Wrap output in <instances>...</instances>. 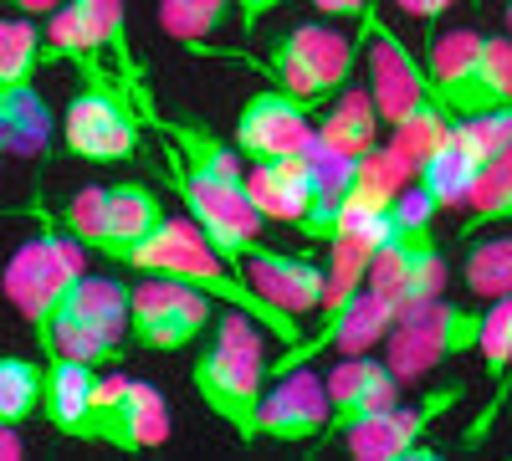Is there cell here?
Returning <instances> with one entry per match:
<instances>
[{
    "instance_id": "5bb4252c",
    "label": "cell",
    "mask_w": 512,
    "mask_h": 461,
    "mask_svg": "<svg viewBox=\"0 0 512 461\" xmlns=\"http://www.w3.org/2000/svg\"><path fill=\"white\" fill-rule=\"evenodd\" d=\"M236 272L262 292V298L272 308H282L287 318L303 323L308 313L323 308L328 298V267L313 262V257H297V251H282V246H267V241H256L241 251V262Z\"/></svg>"
},
{
    "instance_id": "d6986e66",
    "label": "cell",
    "mask_w": 512,
    "mask_h": 461,
    "mask_svg": "<svg viewBox=\"0 0 512 461\" xmlns=\"http://www.w3.org/2000/svg\"><path fill=\"white\" fill-rule=\"evenodd\" d=\"M379 129H384V118L374 108V93H369V82L364 88H349L338 93L328 108H318V129H313V149L333 164H354L364 159L374 144H379Z\"/></svg>"
},
{
    "instance_id": "d4e9b609",
    "label": "cell",
    "mask_w": 512,
    "mask_h": 461,
    "mask_svg": "<svg viewBox=\"0 0 512 461\" xmlns=\"http://www.w3.org/2000/svg\"><path fill=\"white\" fill-rule=\"evenodd\" d=\"M461 282L472 292V303L512 298V226L472 241V251H466V262H461Z\"/></svg>"
},
{
    "instance_id": "9c48e42d",
    "label": "cell",
    "mask_w": 512,
    "mask_h": 461,
    "mask_svg": "<svg viewBox=\"0 0 512 461\" xmlns=\"http://www.w3.org/2000/svg\"><path fill=\"white\" fill-rule=\"evenodd\" d=\"M139 118L118 82H77L62 113V149L82 164H123L139 154Z\"/></svg>"
},
{
    "instance_id": "cb8c5ba5",
    "label": "cell",
    "mask_w": 512,
    "mask_h": 461,
    "mask_svg": "<svg viewBox=\"0 0 512 461\" xmlns=\"http://www.w3.org/2000/svg\"><path fill=\"white\" fill-rule=\"evenodd\" d=\"M461 211H466L461 226H456L461 241H472V236H482L492 226H512V144L502 154H492V164L482 170L472 200H466Z\"/></svg>"
},
{
    "instance_id": "8992f818",
    "label": "cell",
    "mask_w": 512,
    "mask_h": 461,
    "mask_svg": "<svg viewBox=\"0 0 512 461\" xmlns=\"http://www.w3.org/2000/svg\"><path fill=\"white\" fill-rule=\"evenodd\" d=\"M164 216H169L164 200L144 180H118V185H88V190H77L52 221L72 241L98 251V257L123 262V251H134L144 236H154L164 226Z\"/></svg>"
},
{
    "instance_id": "7c38bea8",
    "label": "cell",
    "mask_w": 512,
    "mask_h": 461,
    "mask_svg": "<svg viewBox=\"0 0 512 461\" xmlns=\"http://www.w3.org/2000/svg\"><path fill=\"white\" fill-rule=\"evenodd\" d=\"M359 36H364V67H369V93H374V108L384 118V129L405 123L410 113L441 103L436 88H431V72H425V57L415 47H405L400 31H390L379 21V11H369L359 21Z\"/></svg>"
},
{
    "instance_id": "836d02e7",
    "label": "cell",
    "mask_w": 512,
    "mask_h": 461,
    "mask_svg": "<svg viewBox=\"0 0 512 461\" xmlns=\"http://www.w3.org/2000/svg\"><path fill=\"white\" fill-rule=\"evenodd\" d=\"M502 21H507V36H512V0H507V6H502Z\"/></svg>"
},
{
    "instance_id": "484cf974",
    "label": "cell",
    "mask_w": 512,
    "mask_h": 461,
    "mask_svg": "<svg viewBox=\"0 0 512 461\" xmlns=\"http://www.w3.org/2000/svg\"><path fill=\"white\" fill-rule=\"evenodd\" d=\"M41 67H47V52H41L36 16H6L0 21V93L36 82Z\"/></svg>"
},
{
    "instance_id": "f1b7e54d",
    "label": "cell",
    "mask_w": 512,
    "mask_h": 461,
    "mask_svg": "<svg viewBox=\"0 0 512 461\" xmlns=\"http://www.w3.org/2000/svg\"><path fill=\"white\" fill-rule=\"evenodd\" d=\"M308 6L318 11V16H328V21H364L369 11H374V0H308Z\"/></svg>"
},
{
    "instance_id": "5b68a950",
    "label": "cell",
    "mask_w": 512,
    "mask_h": 461,
    "mask_svg": "<svg viewBox=\"0 0 512 461\" xmlns=\"http://www.w3.org/2000/svg\"><path fill=\"white\" fill-rule=\"evenodd\" d=\"M482 318H487V308L456 303L441 292L431 303H415V308L395 313L390 333H384V359H390V369L405 385H420L436 369L456 364L461 354H477Z\"/></svg>"
},
{
    "instance_id": "d6a6232c",
    "label": "cell",
    "mask_w": 512,
    "mask_h": 461,
    "mask_svg": "<svg viewBox=\"0 0 512 461\" xmlns=\"http://www.w3.org/2000/svg\"><path fill=\"white\" fill-rule=\"evenodd\" d=\"M6 6H11L16 16H52L62 0H6Z\"/></svg>"
},
{
    "instance_id": "9a60e30c",
    "label": "cell",
    "mask_w": 512,
    "mask_h": 461,
    "mask_svg": "<svg viewBox=\"0 0 512 461\" xmlns=\"http://www.w3.org/2000/svg\"><path fill=\"white\" fill-rule=\"evenodd\" d=\"M323 436H328V385L313 374V364L267 380L262 410H256V441L308 446Z\"/></svg>"
},
{
    "instance_id": "277c9868",
    "label": "cell",
    "mask_w": 512,
    "mask_h": 461,
    "mask_svg": "<svg viewBox=\"0 0 512 461\" xmlns=\"http://www.w3.org/2000/svg\"><path fill=\"white\" fill-rule=\"evenodd\" d=\"M359 47H364L359 31L349 36V31H338L328 21H303V26H292L287 36H277L267 47V57H251V62L272 77V88L303 98L318 113L354 82Z\"/></svg>"
},
{
    "instance_id": "1f68e13d",
    "label": "cell",
    "mask_w": 512,
    "mask_h": 461,
    "mask_svg": "<svg viewBox=\"0 0 512 461\" xmlns=\"http://www.w3.org/2000/svg\"><path fill=\"white\" fill-rule=\"evenodd\" d=\"M26 456V441H21V426L0 421V461H21Z\"/></svg>"
},
{
    "instance_id": "6da1fadb",
    "label": "cell",
    "mask_w": 512,
    "mask_h": 461,
    "mask_svg": "<svg viewBox=\"0 0 512 461\" xmlns=\"http://www.w3.org/2000/svg\"><path fill=\"white\" fill-rule=\"evenodd\" d=\"M262 323L241 308H226L210 323L205 344L195 354L190 385L200 395V405L236 436V441H256V410H262V390H267V339Z\"/></svg>"
},
{
    "instance_id": "7a4b0ae2",
    "label": "cell",
    "mask_w": 512,
    "mask_h": 461,
    "mask_svg": "<svg viewBox=\"0 0 512 461\" xmlns=\"http://www.w3.org/2000/svg\"><path fill=\"white\" fill-rule=\"evenodd\" d=\"M425 72L451 118H472L512 103V36H487L477 26L425 31Z\"/></svg>"
},
{
    "instance_id": "e0dca14e",
    "label": "cell",
    "mask_w": 512,
    "mask_h": 461,
    "mask_svg": "<svg viewBox=\"0 0 512 461\" xmlns=\"http://www.w3.org/2000/svg\"><path fill=\"white\" fill-rule=\"evenodd\" d=\"M323 175H328V164L313 154V144L297 149V154L246 159V195H251L256 211H262V221L297 226L313 211V200L323 190Z\"/></svg>"
},
{
    "instance_id": "52a82bcc",
    "label": "cell",
    "mask_w": 512,
    "mask_h": 461,
    "mask_svg": "<svg viewBox=\"0 0 512 461\" xmlns=\"http://www.w3.org/2000/svg\"><path fill=\"white\" fill-rule=\"evenodd\" d=\"M128 303H134V282L82 272L57 313V339L52 359H88V364H118L128 349Z\"/></svg>"
},
{
    "instance_id": "4fadbf2b",
    "label": "cell",
    "mask_w": 512,
    "mask_h": 461,
    "mask_svg": "<svg viewBox=\"0 0 512 461\" xmlns=\"http://www.w3.org/2000/svg\"><path fill=\"white\" fill-rule=\"evenodd\" d=\"M461 395H466L461 385H441V390L420 395L410 405L395 400L390 410L364 415V421L349 426L338 441H344L349 456H359V461H436L441 451L425 446V431H431L451 405H461Z\"/></svg>"
},
{
    "instance_id": "4316f807",
    "label": "cell",
    "mask_w": 512,
    "mask_h": 461,
    "mask_svg": "<svg viewBox=\"0 0 512 461\" xmlns=\"http://www.w3.org/2000/svg\"><path fill=\"white\" fill-rule=\"evenodd\" d=\"M41 395H47V364L0 354V421L26 426L31 415H41Z\"/></svg>"
},
{
    "instance_id": "30bf717a",
    "label": "cell",
    "mask_w": 512,
    "mask_h": 461,
    "mask_svg": "<svg viewBox=\"0 0 512 461\" xmlns=\"http://www.w3.org/2000/svg\"><path fill=\"white\" fill-rule=\"evenodd\" d=\"M82 441L139 456L169 441V400L149 380H128V374H98L93 410H88V431Z\"/></svg>"
},
{
    "instance_id": "f546056e",
    "label": "cell",
    "mask_w": 512,
    "mask_h": 461,
    "mask_svg": "<svg viewBox=\"0 0 512 461\" xmlns=\"http://www.w3.org/2000/svg\"><path fill=\"white\" fill-rule=\"evenodd\" d=\"M231 6H236V21H241V31L251 36L256 26H262L272 11H282L287 6V0H231Z\"/></svg>"
},
{
    "instance_id": "e575fe53",
    "label": "cell",
    "mask_w": 512,
    "mask_h": 461,
    "mask_svg": "<svg viewBox=\"0 0 512 461\" xmlns=\"http://www.w3.org/2000/svg\"><path fill=\"white\" fill-rule=\"evenodd\" d=\"M0 164H6V149H0Z\"/></svg>"
},
{
    "instance_id": "83f0119b",
    "label": "cell",
    "mask_w": 512,
    "mask_h": 461,
    "mask_svg": "<svg viewBox=\"0 0 512 461\" xmlns=\"http://www.w3.org/2000/svg\"><path fill=\"white\" fill-rule=\"evenodd\" d=\"M231 16H236L231 0H159V26H164V36L185 41V47H200V41H210Z\"/></svg>"
},
{
    "instance_id": "603a6c76",
    "label": "cell",
    "mask_w": 512,
    "mask_h": 461,
    "mask_svg": "<svg viewBox=\"0 0 512 461\" xmlns=\"http://www.w3.org/2000/svg\"><path fill=\"white\" fill-rule=\"evenodd\" d=\"M47 144H52V113L47 98L36 93V82L0 93V149L16 159H36Z\"/></svg>"
},
{
    "instance_id": "ba28073f",
    "label": "cell",
    "mask_w": 512,
    "mask_h": 461,
    "mask_svg": "<svg viewBox=\"0 0 512 461\" xmlns=\"http://www.w3.org/2000/svg\"><path fill=\"white\" fill-rule=\"evenodd\" d=\"M216 323V298L200 287H185L175 277H149L139 272L134 303H128V344L144 354H180L200 344Z\"/></svg>"
},
{
    "instance_id": "d590c367",
    "label": "cell",
    "mask_w": 512,
    "mask_h": 461,
    "mask_svg": "<svg viewBox=\"0 0 512 461\" xmlns=\"http://www.w3.org/2000/svg\"><path fill=\"white\" fill-rule=\"evenodd\" d=\"M0 11H6V0H0Z\"/></svg>"
},
{
    "instance_id": "44dd1931",
    "label": "cell",
    "mask_w": 512,
    "mask_h": 461,
    "mask_svg": "<svg viewBox=\"0 0 512 461\" xmlns=\"http://www.w3.org/2000/svg\"><path fill=\"white\" fill-rule=\"evenodd\" d=\"M487 164H492V159H487V154L472 144V134H466L461 123L451 118V134L420 159L415 185L431 190V200L441 205V211H461V205L472 200V190H477V180H482Z\"/></svg>"
},
{
    "instance_id": "8fae6325",
    "label": "cell",
    "mask_w": 512,
    "mask_h": 461,
    "mask_svg": "<svg viewBox=\"0 0 512 461\" xmlns=\"http://www.w3.org/2000/svg\"><path fill=\"white\" fill-rule=\"evenodd\" d=\"M164 175L169 185H175V195L185 200V216L210 236V246L221 251V257L236 267L241 251L262 241V211L251 205V195L241 185H221V180H205L200 170H190V164L164 144Z\"/></svg>"
},
{
    "instance_id": "4dcf8cb0",
    "label": "cell",
    "mask_w": 512,
    "mask_h": 461,
    "mask_svg": "<svg viewBox=\"0 0 512 461\" xmlns=\"http://www.w3.org/2000/svg\"><path fill=\"white\" fill-rule=\"evenodd\" d=\"M395 6L405 11V16H415V21H425V31H431L451 6H456V0H395Z\"/></svg>"
},
{
    "instance_id": "3957f363",
    "label": "cell",
    "mask_w": 512,
    "mask_h": 461,
    "mask_svg": "<svg viewBox=\"0 0 512 461\" xmlns=\"http://www.w3.org/2000/svg\"><path fill=\"white\" fill-rule=\"evenodd\" d=\"M82 257H88V246L72 241L47 216L31 241H21L11 251L6 272H0V292H6V303L26 318V328L36 333V349L47 354V359H52V339H57V313L67 303L72 282L88 272V267H82Z\"/></svg>"
},
{
    "instance_id": "ffe728a7",
    "label": "cell",
    "mask_w": 512,
    "mask_h": 461,
    "mask_svg": "<svg viewBox=\"0 0 512 461\" xmlns=\"http://www.w3.org/2000/svg\"><path fill=\"white\" fill-rule=\"evenodd\" d=\"M477 354L487 364V400L477 410V421L461 431V446H482L497 421H502V405L512 400V298H497L487 303V318H482V339H477Z\"/></svg>"
},
{
    "instance_id": "2e32d148",
    "label": "cell",
    "mask_w": 512,
    "mask_h": 461,
    "mask_svg": "<svg viewBox=\"0 0 512 461\" xmlns=\"http://www.w3.org/2000/svg\"><path fill=\"white\" fill-rule=\"evenodd\" d=\"M323 385H328V436L323 441H338L364 415L390 410L405 390V380L390 369V359H379L374 349L369 354H333V369Z\"/></svg>"
},
{
    "instance_id": "7402d4cb",
    "label": "cell",
    "mask_w": 512,
    "mask_h": 461,
    "mask_svg": "<svg viewBox=\"0 0 512 461\" xmlns=\"http://www.w3.org/2000/svg\"><path fill=\"white\" fill-rule=\"evenodd\" d=\"M98 374L103 364H88V359H47V395H41V415L47 426L67 441H82L88 431V410H93V390H98Z\"/></svg>"
},
{
    "instance_id": "ac0fdd59",
    "label": "cell",
    "mask_w": 512,
    "mask_h": 461,
    "mask_svg": "<svg viewBox=\"0 0 512 461\" xmlns=\"http://www.w3.org/2000/svg\"><path fill=\"white\" fill-rule=\"evenodd\" d=\"M313 129H318V113L292 98L282 88H262L251 93L236 113V129H231V144L246 154V159H272V154H297L313 144Z\"/></svg>"
}]
</instances>
